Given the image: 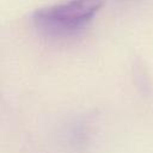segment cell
Returning a JSON list of instances; mask_svg holds the SVG:
<instances>
[{
    "label": "cell",
    "mask_w": 153,
    "mask_h": 153,
    "mask_svg": "<svg viewBox=\"0 0 153 153\" xmlns=\"http://www.w3.org/2000/svg\"><path fill=\"white\" fill-rule=\"evenodd\" d=\"M104 0H67L37 10L32 20L43 35L68 37L84 30L99 12Z\"/></svg>",
    "instance_id": "obj_1"
}]
</instances>
